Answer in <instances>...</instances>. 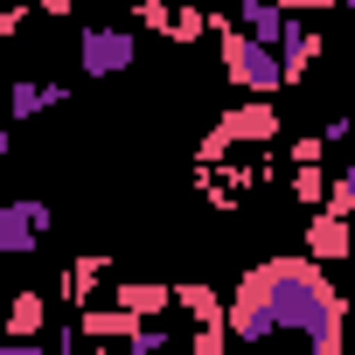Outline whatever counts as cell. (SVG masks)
<instances>
[{
  "instance_id": "9a60e30c",
  "label": "cell",
  "mask_w": 355,
  "mask_h": 355,
  "mask_svg": "<svg viewBox=\"0 0 355 355\" xmlns=\"http://www.w3.org/2000/svg\"><path fill=\"white\" fill-rule=\"evenodd\" d=\"M35 112H49V84H35V77H21V84L8 91V119L21 125V119H35Z\"/></svg>"
},
{
  "instance_id": "8992f818",
  "label": "cell",
  "mask_w": 355,
  "mask_h": 355,
  "mask_svg": "<svg viewBox=\"0 0 355 355\" xmlns=\"http://www.w3.org/2000/svg\"><path fill=\"white\" fill-rule=\"evenodd\" d=\"M139 327H146V320H139V313H125V306H91V313H77V334H84L91 348H112V341H119V348H132V341H139Z\"/></svg>"
},
{
  "instance_id": "52a82bcc",
  "label": "cell",
  "mask_w": 355,
  "mask_h": 355,
  "mask_svg": "<svg viewBox=\"0 0 355 355\" xmlns=\"http://www.w3.org/2000/svg\"><path fill=\"white\" fill-rule=\"evenodd\" d=\"M313 56H327V42H320V28H313L306 15H293V28H286V42H279L286 84H306V77H313Z\"/></svg>"
},
{
  "instance_id": "ac0fdd59",
  "label": "cell",
  "mask_w": 355,
  "mask_h": 355,
  "mask_svg": "<svg viewBox=\"0 0 355 355\" xmlns=\"http://www.w3.org/2000/svg\"><path fill=\"white\" fill-rule=\"evenodd\" d=\"M320 139H327V153H341V146H355V112H327V125H320Z\"/></svg>"
},
{
  "instance_id": "e0dca14e",
  "label": "cell",
  "mask_w": 355,
  "mask_h": 355,
  "mask_svg": "<svg viewBox=\"0 0 355 355\" xmlns=\"http://www.w3.org/2000/svg\"><path fill=\"white\" fill-rule=\"evenodd\" d=\"M327 209L355 223V167H334V189H327Z\"/></svg>"
},
{
  "instance_id": "ffe728a7",
  "label": "cell",
  "mask_w": 355,
  "mask_h": 355,
  "mask_svg": "<svg viewBox=\"0 0 355 355\" xmlns=\"http://www.w3.org/2000/svg\"><path fill=\"white\" fill-rule=\"evenodd\" d=\"M286 160H293V167H320V160H327V139H320V132H306V139H293V146H286Z\"/></svg>"
},
{
  "instance_id": "277c9868",
  "label": "cell",
  "mask_w": 355,
  "mask_h": 355,
  "mask_svg": "<svg viewBox=\"0 0 355 355\" xmlns=\"http://www.w3.org/2000/svg\"><path fill=\"white\" fill-rule=\"evenodd\" d=\"M49 230H56V209H49L42 196H15V202H0V258H28Z\"/></svg>"
},
{
  "instance_id": "5b68a950",
  "label": "cell",
  "mask_w": 355,
  "mask_h": 355,
  "mask_svg": "<svg viewBox=\"0 0 355 355\" xmlns=\"http://www.w3.org/2000/svg\"><path fill=\"white\" fill-rule=\"evenodd\" d=\"M306 258L313 265H355V223L334 216V209L306 216Z\"/></svg>"
},
{
  "instance_id": "5bb4252c",
  "label": "cell",
  "mask_w": 355,
  "mask_h": 355,
  "mask_svg": "<svg viewBox=\"0 0 355 355\" xmlns=\"http://www.w3.org/2000/svg\"><path fill=\"white\" fill-rule=\"evenodd\" d=\"M327 189H334V182H327V167H293V202H300L306 216L327 209Z\"/></svg>"
},
{
  "instance_id": "d6986e66",
  "label": "cell",
  "mask_w": 355,
  "mask_h": 355,
  "mask_svg": "<svg viewBox=\"0 0 355 355\" xmlns=\"http://www.w3.org/2000/svg\"><path fill=\"white\" fill-rule=\"evenodd\" d=\"M174 15H182V8H160V0H146V8H132V28H160V35H174Z\"/></svg>"
},
{
  "instance_id": "603a6c76",
  "label": "cell",
  "mask_w": 355,
  "mask_h": 355,
  "mask_svg": "<svg viewBox=\"0 0 355 355\" xmlns=\"http://www.w3.org/2000/svg\"><path fill=\"white\" fill-rule=\"evenodd\" d=\"M348 15H355V8H348Z\"/></svg>"
},
{
  "instance_id": "7a4b0ae2",
  "label": "cell",
  "mask_w": 355,
  "mask_h": 355,
  "mask_svg": "<svg viewBox=\"0 0 355 355\" xmlns=\"http://www.w3.org/2000/svg\"><path fill=\"white\" fill-rule=\"evenodd\" d=\"M265 139H279V105H265V98H244L237 112H223V119L202 132V146H196V167H216L230 146H265Z\"/></svg>"
},
{
  "instance_id": "8fae6325",
  "label": "cell",
  "mask_w": 355,
  "mask_h": 355,
  "mask_svg": "<svg viewBox=\"0 0 355 355\" xmlns=\"http://www.w3.org/2000/svg\"><path fill=\"white\" fill-rule=\"evenodd\" d=\"M174 306H182L196 327H223V320H230L223 300H216V286H202V279H174Z\"/></svg>"
},
{
  "instance_id": "2e32d148",
  "label": "cell",
  "mask_w": 355,
  "mask_h": 355,
  "mask_svg": "<svg viewBox=\"0 0 355 355\" xmlns=\"http://www.w3.org/2000/svg\"><path fill=\"white\" fill-rule=\"evenodd\" d=\"M202 35H216V15H202V8H182V15H174V42H202Z\"/></svg>"
},
{
  "instance_id": "7402d4cb",
  "label": "cell",
  "mask_w": 355,
  "mask_h": 355,
  "mask_svg": "<svg viewBox=\"0 0 355 355\" xmlns=\"http://www.w3.org/2000/svg\"><path fill=\"white\" fill-rule=\"evenodd\" d=\"M84 355H112V348H84Z\"/></svg>"
},
{
  "instance_id": "4fadbf2b",
  "label": "cell",
  "mask_w": 355,
  "mask_h": 355,
  "mask_svg": "<svg viewBox=\"0 0 355 355\" xmlns=\"http://www.w3.org/2000/svg\"><path fill=\"white\" fill-rule=\"evenodd\" d=\"M98 272H105V258H77V265L63 272V306L91 313V293H98Z\"/></svg>"
},
{
  "instance_id": "44dd1931",
  "label": "cell",
  "mask_w": 355,
  "mask_h": 355,
  "mask_svg": "<svg viewBox=\"0 0 355 355\" xmlns=\"http://www.w3.org/2000/svg\"><path fill=\"white\" fill-rule=\"evenodd\" d=\"M0 355H56V348H42V341H0Z\"/></svg>"
},
{
  "instance_id": "ba28073f",
  "label": "cell",
  "mask_w": 355,
  "mask_h": 355,
  "mask_svg": "<svg viewBox=\"0 0 355 355\" xmlns=\"http://www.w3.org/2000/svg\"><path fill=\"white\" fill-rule=\"evenodd\" d=\"M112 306H125V313H139V320H160V313L174 306V286H167V279H112Z\"/></svg>"
},
{
  "instance_id": "9c48e42d",
  "label": "cell",
  "mask_w": 355,
  "mask_h": 355,
  "mask_svg": "<svg viewBox=\"0 0 355 355\" xmlns=\"http://www.w3.org/2000/svg\"><path fill=\"white\" fill-rule=\"evenodd\" d=\"M258 182V167H196V189L209 196V209H244V189Z\"/></svg>"
},
{
  "instance_id": "30bf717a",
  "label": "cell",
  "mask_w": 355,
  "mask_h": 355,
  "mask_svg": "<svg viewBox=\"0 0 355 355\" xmlns=\"http://www.w3.org/2000/svg\"><path fill=\"white\" fill-rule=\"evenodd\" d=\"M293 15H300V8H265V0H244V8H237V28H244L251 42L279 49V42H286V28H293Z\"/></svg>"
},
{
  "instance_id": "7c38bea8",
  "label": "cell",
  "mask_w": 355,
  "mask_h": 355,
  "mask_svg": "<svg viewBox=\"0 0 355 355\" xmlns=\"http://www.w3.org/2000/svg\"><path fill=\"white\" fill-rule=\"evenodd\" d=\"M42 327H49V300H42V293H15V306H8V334H15V341H35Z\"/></svg>"
},
{
  "instance_id": "3957f363",
  "label": "cell",
  "mask_w": 355,
  "mask_h": 355,
  "mask_svg": "<svg viewBox=\"0 0 355 355\" xmlns=\"http://www.w3.org/2000/svg\"><path fill=\"white\" fill-rule=\"evenodd\" d=\"M132 63H139V35H132V28H105V21H91V28L77 35V70H84L91 84L125 77Z\"/></svg>"
},
{
  "instance_id": "6da1fadb",
  "label": "cell",
  "mask_w": 355,
  "mask_h": 355,
  "mask_svg": "<svg viewBox=\"0 0 355 355\" xmlns=\"http://www.w3.org/2000/svg\"><path fill=\"white\" fill-rule=\"evenodd\" d=\"M216 35H223V77L237 84V91H251V98H279V91H293L286 84V63H279V49H265V42H251L244 28H237V15H216Z\"/></svg>"
}]
</instances>
